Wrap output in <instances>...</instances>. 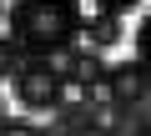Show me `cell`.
Here are the masks:
<instances>
[{"label":"cell","mask_w":151,"mask_h":136,"mask_svg":"<svg viewBox=\"0 0 151 136\" xmlns=\"http://www.w3.org/2000/svg\"><path fill=\"white\" fill-rule=\"evenodd\" d=\"M10 40L20 50H65L81 35V0H15L5 10Z\"/></svg>","instance_id":"1"},{"label":"cell","mask_w":151,"mask_h":136,"mask_svg":"<svg viewBox=\"0 0 151 136\" xmlns=\"http://www.w3.org/2000/svg\"><path fill=\"white\" fill-rule=\"evenodd\" d=\"M10 96H15V106L25 116H45V111L60 106V71L50 60H30V65H20L10 76Z\"/></svg>","instance_id":"2"},{"label":"cell","mask_w":151,"mask_h":136,"mask_svg":"<svg viewBox=\"0 0 151 136\" xmlns=\"http://www.w3.org/2000/svg\"><path fill=\"white\" fill-rule=\"evenodd\" d=\"M141 96H146V65L141 60L106 65V81H101V96L96 101H111V111H136Z\"/></svg>","instance_id":"3"},{"label":"cell","mask_w":151,"mask_h":136,"mask_svg":"<svg viewBox=\"0 0 151 136\" xmlns=\"http://www.w3.org/2000/svg\"><path fill=\"white\" fill-rule=\"evenodd\" d=\"M60 81H65V86H76V91H86V96H101L106 60H101L96 50H70V55H65V71H60Z\"/></svg>","instance_id":"4"},{"label":"cell","mask_w":151,"mask_h":136,"mask_svg":"<svg viewBox=\"0 0 151 136\" xmlns=\"http://www.w3.org/2000/svg\"><path fill=\"white\" fill-rule=\"evenodd\" d=\"M81 35H86L91 50L101 55V50H111V45L126 35V25H121V15H91V20H81Z\"/></svg>","instance_id":"5"},{"label":"cell","mask_w":151,"mask_h":136,"mask_svg":"<svg viewBox=\"0 0 151 136\" xmlns=\"http://www.w3.org/2000/svg\"><path fill=\"white\" fill-rule=\"evenodd\" d=\"M20 65H25V50H20L10 35H0V81H10Z\"/></svg>","instance_id":"6"},{"label":"cell","mask_w":151,"mask_h":136,"mask_svg":"<svg viewBox=\"0 0 151 136\" xmlns=\"http://www.w3.org/2000/svg\"><path fill=\"white\" fill-rule=\"evenodd\" d=\"M0 136H50V131H40L30 116H5L0 121Z\"/></svg>","instance_id":"7"},{"label":"cell","mask_w":151,"mask_h":136,"mask_svg":"<svg viewBox=\"0 0 151 136\" xmlns=\"http://www.w3.org/2000/svg\"><path fill=\"white\" fill-rule=\"evenodd\" d=\"M96 5H101V15H121V10H136L141 0H96Z\"/></svg>","instance_id":"8"},{"label":"cell","mask_w":151,"mask_h":136,"mask_svg":"<svg viewBox=\"0 0 151 136\" xmlns=\"http://www.w3.org/2000/svg\"><path fill=\"white\" fill-rule=\"evenodd\" d=\"M0 121H5V96H0Z\"/></svg>","instance_id":"9"}]
</instances>
